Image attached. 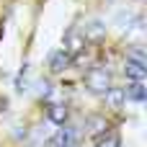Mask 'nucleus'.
Here are the masks:
<instances>
[{"label":"nucleus","mask_w":147,"mask_h":147,"mask_svg":"<svg viewBox=\"0 0 147 147\" xmlns=\"http://www.w3.org/2000/svg\"><path fill=\"white\" fill-rule=\"evenodd\" d=\"M88 85L93 93H109V72L106 70H93L88 75Z\"/></svg>","instance_id":"f257e3e1"},{"label":"nucleus","mask_w":147,"mask_h":147,"mask_svg":"<svg viewBox=\"0 0 147 147\" xmlns=\"http://www.w3.org/2000/svg\"><path fill=\"white\" fill-rule=\"evenodd\" d=\"M67 65H70V54H67L65 49H54V52L49 54V67H52V72H62Z\"/></svg>","instance_id":"f03ea898"},{"label":"nucleus","mask_w":147,"mask_h":147,"mask_svg":"<svg viewBox=\"0 0 147 147\" xmlns=\"http://www.w3.org/2000/svg\"><path fill=\"white\" fill-rule=\"evenodd\" d=\"M124 96L132 98V101H137V103H142L147 98V90H145V85H142V80H134L132 85H127L124 88Z\"/></svg>","instance_id":"7ed1b4c3"},{"label":"nucleus","mask_w":147,"mask_h":147,"mask_svg":"<svg viewBox=\"0 0 147 147\" xmlns=\"http://www.w3.org/2000/svg\"><path fill=\"white\" fill-rule=\"evenodd\" d=\"M127 75H129L132 80H142V78L147 75L145 62H134V59H129V62H127Z\"/></svg>","instance_id":"20e7f679"},{"label":"nucleus","mask_w":147,"mask_h":147,"mask_svg":"<svg viewBox=\"0 0 147 147\" xmlns=\"http://www.w3.org/2000/svg\"><path fill=\"white\" fill-rule=\"evenodd\" d=\"M65 116H67V111H62L59 103H52V106H49V119H54V121H65Z\"/></svg>","instance_id":"39448f33"},{"label":"nucleus","mask_w":147,"mask_h":147,"mask_svg":"<svg viewBox=\"0 0 147 147\" xmlns=\"http://www.w3.org/2000/svg\"><path fill=\"white\" fill-rule=\"evenodd\" d=\"M36 88H39V96H41V98H49V96H52V85H49L47 80H39Z\"/></svg>","instance_id":"423d86ee"},{"label":"nucleus","mask_w":147,"mask_h":147,"mask_svg":"<svg viewBox=\"0 0 147 147\" xmlns=\"http://www.w3.org/2000/svg\"><path fill=\"white\" fill-rule=\"evenodd\" d=\"M98 147H119V140H116L114 134H109V137H101V140H98Z\"/></svg>","instance_id":"0eeeda50"},{"label":"nucleus","mask_w":147,"mask_h":147,"mask_svg":"<svg viewBox=\"0 0 147 147\" xmlns=\"http://www.w3.org/2000/svg\"><path fill=\"white\" fill-rule=\"evenodd\" d=\"M121 96H124V93H121V90H114V93H111V96H109V101H111V103H114V106H119V103H121Z\"/></svg>","instance_id":"6e6552de"},{"label":"nucleus","mask_w":147,"mask_h":147,"mask_svg":"<svg viewBox=\"0 0 147 147\" xmlns=\"http://www.w3.org/2000/svg\"><path fill=\"white\" fill-rule=\"evenodd\" d=\"M90 34H93V36H101V34H103V28H101V23H98V21H96V23H90Z\"/></svg>","instance_id":"1a4fd4ad"}]
</instances>
